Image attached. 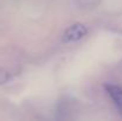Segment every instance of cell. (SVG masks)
I'll return each mask as SVG.
<instances>
[{"mask_svg":"<svg viewBox=\"0 0 122 121\" xmlns=\"http://www.w3.org/2000/svg\"><path fill=\"white\" fill-rule=\"evenodd\" d=\"M88 33V29L85 25H83L81 23H76L71 26H69L64 35H63V42L68 43V42H77L82 39L85 35Z\"/></svg>","mask_w":122,"mask_h":121,"instance_id":"obj_1","label":"cell"},{"mask_svg":"<svg viewBox=\"0 0 122 121\" xmlns=\"http://www.w3.org/2000/svg\"><path fill=\"white\" fill-rule=\"evenodd\" d=\"M104 89L107 94L110 96V99L113 100L117 113L122 116V87L108 83V84H104Z\"/></svg>","mask_w":122,"mask_h":121,"instance_id":"obj_2","label":"cell"}]
</instances>
